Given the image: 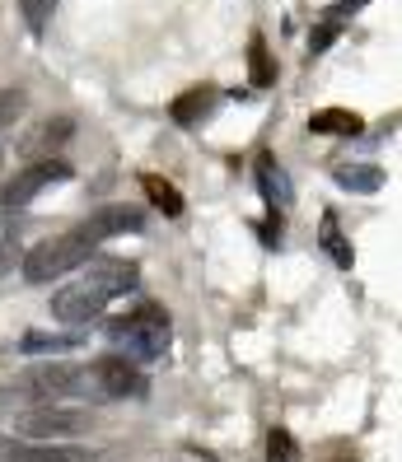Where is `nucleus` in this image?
<instances>
[{
  "mask_svg": "<svg viewBox=\"0 0 402 462\" xmlns=\"http://www.w3.org/2000/svg\"><path fill=\"white\" fill-rule=\"evenodd\" d=\"M300 457V448H294L290 430H272L266 434V462H294Z\"/></svg>",
  "mask_w": 402,
  "mask_h": 462,
  "instance_id": "412c9836",
  "label": "nucleus"
},
{
  "mask_svg": "<svg viewBox=\"0 0 402 462\" xmlns=\"http://www.w3.org/2000/svg\"><path fill=\"white\" fill-rule=\"evenodd\" d=\"M332 38H337V29H332V23H323V29H313V38H309V51H328V47H332Z\"/></svg>",
  "mask_w": 402,
  "mask_h": 462,
  "instance_id": "b1692460",
  "label": "nucleus"
},
{
  "mask_svg": "<svg viewBox=\"0 0 402 462\" xmlns=\"http://www.w3.org/2000/svg\"><path fill=\"white\" fill-rule=\"evenodd\" d=\"M23 393H33L38 402H57V397H103L98 374H94V369H79V365H47V369H33L29 378H23Z\"/></svg>",
  "mask_w": 402,
  "mask_h": 462,
  "instance_id": "7ed1b4c3",
  "label": "nucleus"
},
{
  "mask_svg": "<svg viewBox=\"0 0 402 462\" xmlns=\"http://www.w3.org/2000/svg\"><path fill=\"white\" fill-rule=\"evenodd\" d=\"M210 103H216V94H210V89H192V94H182V98L173 103V122H182V126L201 122V117L210 113Z\"/></svg>",
  "mask_w": 402,
  "mask_h": 462,
  "instance_id": "a211bd4d",
  "label": "nucleus"
},
{
  "mask_svg": "<svg viewBox=\"0 0 402 462\" xmlns=\"http://www.w3.org/2000/svg\"><path fill=\"white\" fill-rule=\"evenodd\" d=\"M19 107H23V94H19V89L0 94V126H10V122L19 117Z\"/></svg>",
  "mask_w": 402,
  "mask_h": 462,
  "instance_id": "5701e85b",
  "label": "nucleus"
},
{
  "mask_svg": "<svg viewBox=\"0 0 402 462\" xmlns=\"http://www.w3.org/2000/svg\"><path fill=\"white\" fill-rule=\"evenodd\" d=\"M70 131H75V122H70V117H47V122H38L29 135H23V141H19L14 150H19L23 159H33V164H38V159L57 150V145L66 141Z\"/></svg>",
  "mask_w": 402,
  "mask_h": 462,
  "instance_id": "9d476101",
  "label": "nucleus"
},
{
  "mask_svg": "<svg viewBox=\"0 0 402 462\" xmlns=\"http://www.w3.org/2000/svg\"><path fill=\"white\" fill-rule=\"evenodd\" d=\"M66 178H70V164H61V159H38V164H29L23 173H14V182L0 187V210L29 206L38 192H47V187H57Z\"/></svg>",
  "mask_w": 402,
  "mask_h": 462,
  "instance_id": "423d86ee",
  "label": "nucleus"
},
{
  "mask_svg": "<svg viewBox=\"0 0 402 462\" xmlns=\"http://www.w3.org/2000/svg\"><path fill=\"white\" fill-rule=\"evenodd\" d=\"M141 187H145V197H150V206L154 210H164V215H182V192L169 182V178H159V173H145L141 178Z\"/></svg>",
  "mask_w": 402,
  "mask_h": 462,
  "instance_id": "dca6fc26",
  "label": "nucleus"
},
{
  "mask_svg": "<svg viewBox=\"0 0 402 462\" xmlns=\"http://www.w3.org/2000/svg\"><path fill=\"white\" fill-rule=\"evenodd\" d=\"M108 304H113L108 294H103L94 281L79 276L75 285H66V290L51 294V318L66 322V328H89L94 318H103V309H108Z\"/></svg>",
  "mask_w": 402,
  "mask_h": 462,
  "instance_id": "20e7f679",
  "label": "nucleus"
},
{
  "mask_svg": "<svg viewBox=\"0 0 402 462\" xmlns=\"http://www.w3.org/2000/svg\"><path fill=\"white\" fill-rule=\"evenodd\" d=\"M19 430L29 439H75V434L89 430V416L85 411H70V406H51V402H38L19 416Z\"/></svg>",
  "mask_w": 402,
  "mask_h": 462,
  "instance_id": "39448f33",
  "label": "nucleus"
},
{
  "mask_svg": "<svg viewBox=\"0 0 402 462\" xmlns=\"http://www.w3.org/2000/svg\"><path fill=\"white\" fill-rule=\"evenodd\" d=\"M337 182L346 187V192L369 197V192H379V187H384V169H374V164H341L337 169Z\"/></svg>",
  "mask_w": 402,
  "mask_h": 462,
  "instance_id": "2eb2a0df",
  "label": "nucleus"
},
{
  "mask_svg": "<svg viewBox=\"0 0 402 462\" xmlns=\"http://www.w3.org/2000/svg\"><path fill=\"white\" fill-rule=\"evenodd\" d=\"M19 14L29 23V33L42 38L51 29V14H57V0H19Z\"/></svg>",
  "mask_w": 402,
  "mask_h": 462,
  "instance_id": "6ab92c4d",
  "label": "nucleus"
},
{
  "mask_svg": "<svg viewBox=\"0 0 402 462\" xmlns=\"http://www.w3.org/2000/svg\"><path fill=\"white\" fill-rule=\"evenodd\" d=\"M253 173H257V187H262V197H266V206H272V210H290L294 206V187H290L285 169L276 164V154H257Z\"/></svg>",
  "mask_w": 402,
  "mask_h": 462,
  "instance_id": "1a4fd4ad",
  "label": "nucleus"
},
{
  "mask_svg": "<svg viewBox=\"0 0 402 462\" xmlns=\"http://www.w3.org/2000/svg\"><path fill=\"white\" fill-rule=\"evenodd\" d=\"M108 337H113V346L122 350L126 360L150 365V360H159V356L169 350V318H164V309L141 304L136 313L113 318V322H108Z\"/></svg>",
  "mask_w": 402,
  "mask_h": 462,
  "instance_id": "f03ea898",
  "label": "nucleus"
},
{
  "mask_svg": "<svg viewBox=\"0 0 402 462\" xmlns=\"http://www.w3.org/2000/svg\"><path fill=\"white\" fill-rule=\"evenodd\" d=\"M85 281H94L108 299H122V294H131V290L141 285V271L131 266L126 257H98V262H89Z\"/></svg>",
  "mask_w": 402,
  "mask_h": 462,
  "instance_id": "0eeeda50",
  "label": "nucleus"
},
{
  "mask_svg": "<svg viewBox=\"0 0 402 462\" xmlns=\"http://www.w3.org/2000/svg\"><path fill=\"white\" fill-rule=\"evenodd\" d=\"M309 126L318 135H360V117L351 113V107H328V113H318Z\"/></svg>",
  "mask_w": 402,
  "mask_h": 462,
  "instance_id": "f3484780",
  "label": "nucleus"
},
{
  "mask_svg": "<svg viewBox=\"0 0 402 462\" xmlns=\"http://www.w3.org/2000/svg\"><path fill=\"white\" fill-rule=\"evenodd\" d=\"M94 248H98V238L89 234V225H79V229H66V234H57V238H47V243H38L33 253H23V281H33V285H47V281H61L66 271H75V266H85L89 257H94Z\"/></svg>",
  "mask_w": 402,
  "mask_h": 462,
  "instance_id": "f257e3e1",
  "label": "nucleus"
},
{
  "mask_svg": "<svg viewBox=\"0 0 402 462\" xmlns=\"http://www.w3.org/2000/svg\"><path fill=\"white\" fill-rule=\"evenodd\" d=\"M248 61H253V85L266 89V85L276 79V66H272V57H266V42H262V38L248 42Z\"/></svg>",
  "mask_w": 402,
  "mask_h": 462,
  "instance_id": "aec40b11",
  "label": "nucleus"
},
{
  "mask_svg": "<svg viewBox=\"0 0 402 462\" xmlns=\"http://www.w3.org/2000/svg\"><path fill=\"white\" fill-rule=\"evenodd\" d=\"M79 346H85V332H29L19 341L23 356H47V350L57 356V350H79Z\"/></svg>",
  "mask_w": 402,
  "mask_h": 462,
  "instance_id": "ddd939ff",
  "label": "nucleus"
},
{
  "mask_svg": "<svg viewBox=\"0 0 402 462\" xmlns=\"http://www.w3.org/2000/svg\"><path fill=\"white\" fill-rule=\"evenodd\" d=\"M94 374H98V388H103V397H113V402H122V397H141V393H145V378H141V369H131L122 356L98 360V365H94Z\"/></svg>",
  "mask_w": 402,
  "mask_h": 462,
  "instance_id": "6e6552de",
  "label": "nucleus"
},
{
  "mask_svg": "<svg viewBox=\"0 0 402 462\" xmlns=\"http://www.w3.org/2000/svg\"><path fill=\"white\" fill-rule=\"evenodd\" d=\"M14 262H23V253H19V238L14 234H0V276L14 266Z\"/></svg>",
  "mask_w": 402,
  "mask_h": 462,
  "instance_id": "4be33fe9",
  "label": "nucleus"
},
{
  "mask_svg": "<svg viewBox=\"0 0 402 462\" xmlns=\"http://www.w3.org/2000/svg\"><path fill=\"white\" fill-rule=\"evenodd\" d=\"M10 406H14V393H10V388H0V411H10Z\"/></svg>",
  "mask_w": 402,
  "mask_h": 462,
  "instance_id": "393cba45",
  "label": "nucleus"
},
{
  "mask_svg": "<svg viewBox=\"0 0 402 462\" xmlns=\"http://www.w3.org/2000/svg\"><path fill=\"white\" fill-rule=\"evenodd\" d=\"M318 243H323V253L346 271V266H351L356 262V253H351V243H346V234H341V225H337V215L328 210L323 215V225H318Z\"/></svg>",
  "mask_w": 402,
  "mask_h": 462,
  "instance_id": "4468645a",
  "label": "nucleus"
},
{
  "mask_svg": "<svg viewBox=\"0 0 402 462\" xmlns=\"http://www.w3.org/2000/svg\"><path fill=\"white\" fill-rule=\"evenodd\" d=\"M0 164H5V150H0Z\"/></svg>",
  "mask_w": 402,
  "mask_h": 462,
  "instance_id": "a878e982",
  "label": "nucleus"
},
{
  "mask_svg": "<svg viewBox=\"0 0 402 462\" xmlns=\"http://www.w3.org/2000/svg\"><path fill=\"white\" fill-rule=\"evenodd\" d=\"M85 225H89V234L103 243V238H113V234H141L145 215H141L136 206H108V210H98L94 220H85Z\"/></svg>",
  "mask_w": 402,
  "mask_h": 462,
  "instance_id": "9b49d317",
  "label": "nucleus"
},
{
  "mask_svg": "<svg viewBox=\"0 0 402 462\" xmlns=\"http://www.w3.org/2000/svg\"><path fill=\"white\" fill-rule=\"evenodd\" d=\"M10 462H94V453H89V448H75V444L42 439V444H23V448H10Z\"/></svg>",
  "mask_w": 402,
  "mask_h": 462,
  "instance_id": "f8f14e48",
  "label": "nucleus"
}]
</instances>
